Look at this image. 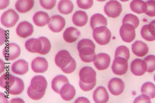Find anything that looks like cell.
<instances>
[{"label":"cell","mask_w":155,"mask_h":103,"mask_svg":"<svg viewBox=\"0 0 155 103\" xmlns=\"http://www.w3.org/2000/svg\"><path fill=\"white\" fill-rule=\"evenodd\" d=\"M150 23L153 25L155 27V20L152 21Z\"/></svg>","instance_id":"obj_44"},{"label":"cell","mask_w":155,"mask_h":103,"mask_svg":"<svg viewBox=\"0 0 155 103\" xmlns=\"http://www.w3.org/2000/svg\"><path fill=\"white\" fill-rule=\"evenodd\" d=\"M66 24L65 20L63 17L59 15H55L51 17L48 27L51 31L58 33L63 30Z\"/></svg>","instance_id":"obj_11"},{"label":"cell","mask_w":155,"mask_h":103,"mask_svg":"<svg viewBox=\"0 0 155 103\" xmlns=\"http://www.w3.org/2000/svg\"><path fill=\"white\" fill-rule=\"evenodd\" d=\"M147 65L144 60L137 59L133 60L131 65V69L133 74L136 76L143 75L147 71Z\"/></svg>","instance_id":"obj_15"},{"label":"cell","mask_w":155,"mask_h":103,"mask_svg":"<svg viewBox=\"0 0 155 103\" xmlns=\"http://www.w3.org/2000/svg\"><path fill=\"white\" fill-rule=\"evenodd\" d=\"M111 61L110 56L106 53L96 55L94 62L96 68L99 70H105L109 66Z\"/></svg>","instance_id":"obj_13"},{"label":"cell","mask_w":155,"mask_h":103,"mask_svg":"<svg viewBox=\"0 0 155 103\" xmlns=\"http://www.w3.org/2000/svg\"><path fill=\"white\" fill-rule=\"evenodd\" d=\"M121 1L123 2H128L129 0H120Z\"/></svg>","instance_id":"obj_46"},{"label":"cell","mask_w":155,"mask_h":103,"mask_svg":"<svg viewBox=\"0 0 155 103\" xmlns=\"http://www.w3.org/2000/svg\"><path fill=\"white\" fill-rule=\"evenodd\" d=\"M16 78L9 73L4 74L0 78V85L7 91L14 84Z\"/></svg>","instance_id":"obj_28"},{"label":"cell","mask_w":155,"mask_h":103,"mask_svg":"<svg viewBox=\"0 0 155 103\" xmlns=\"http://www.w3.org/2000/svg\"><path fill=\"white\" fill-rule=\"evenodd\" d=\"M41 6L45 9L50 10L55 6L57 0H40Z\"/></svg>","instance_id":"obj_40"},{"label":"cell","mask_w":155,"mask_h":103,"mask_svg":"<svg viewBox=\"0 0 155 103\" xmlns=\"http://www.w3.org/2000/svg\"><path fill=\"white\" fill-rule=\"evenodd\" d=\"M127 61L123 57H115L111 67L113 73L120 76L125 74L128 70Z\"/></svg>","instance_id":"obj_10"},{"label":"cell","mask_w":155,"mask_h":103,"mask_svg":"<svg viewBox=\"0 0 155 103\" xmlns=\"http://www.w3.org/2000/svg\"><path fill=\"white\" fill-rule=\"evenodd\" d=\"M25 47L29 52L39 54L42 48V44L41 40L38 38H31L25 42Z\"/></svg>","instance_id":"obj_20"},{"label":"cell","mask_w":155,"mask_h":103,"mask_svg":"<svg viewBox=\"0 0 155 103\" xmlns=\"http://www.w3.org/2000/svg\"><path fill=\"white\" fill-rule=\"evenodd\" d=\"M32 70L36 73H44L48 67V63L44 58L37 57L33 60L31 64Z\"/></svg>","instance_id":"obj_16"},{"label":"cell","mask_w":155,"mask_h":103,"mask_svg":"<svg viewBox=\"0 0 155 103\" xmlns=\"http://www.w3.org/2000/svg\"><path fill=\"white\" fill-rule=\"evenodd\" d=\"M16 33L20 37L26 38L31 36L34 31L33 25L27 21L20 22L16 29Z\"/></svg>","instance_id":"obj_14"},{"label":"cell","mask_w":155,"mask_h":103,"mask_svg":"<svg viewBox=\"0 0 155 103\" xmlns=\"http://www.w3.org/2000/svg\"><path fill=\"white\" fill-rule=\"evenodd\" d=\"M96 72L90 67L82 68L79 73V85L84 92H88L94 88L96 84Z\"/></svg>","instance_id":"obj_3"},{"label":"cell","mask_w":155,"mask_h":103,"mask_svg":"<svg viewBox=\"0 0 155 103\" xmlns=\"http://www.w3.org/2000/svg\"><path fill=\"white\" fill-rule=\"evenodd\" d=\"M140 21L138 18L132 14H127L124 16L123 20V24L129 23L134 26L135 29L139 26Z\"/></svg>","instance_id":"obj_35"},{"label":"cell","mask_w":155,"mask_h":103,"mask_svg":"<svg viewBox=\"0 0 155 103\" xmlns=\"http://www.w3.org/2000/svg\"><path fill=\"white\" fill-rule=\"evenodd\" d=\"M12 70L15 74L24 75L29 71V63L23 59L18 60L13 63Z\"/></svg>","instance_id":"obj_17"},{"label":"cell","mask_w":155,"mask_h":103,"mask_svg":"<svg viewBox=\"0 0 155 103\" xmlns=\"http://www.w3.org/2000/svg\"><path fill=\"white\" fill-rule=\"evenodd\" d=\"M133 52L136 56L143 57L148 53L149 47L147 44L143 41L137 40L132 45Z\"/></svg>","instance_id":"obj_21"},{"label":"cell","mask_w":155,"mask_h":103,"mask_svg":"<svg viewBox=\"0 0 155 103\" xmlns=\"http://www.w3.org/2000/svg\"><path fill=\"white\" fill-rule=\"evenodd\" d=\"M0 9L3 10L6 8L9 5L10 0H0Z\"/></svg>","instance_id":"obj_42"},{"label":"cell","mask_w":155,"mask_h":103,"mask_svg":"<svg viewBox=\"0 0 155 103\" xmlns=\"http://www.w3.org/2000/svg\"><path fill=\"white\" fill-rule=\"evenodd\" d=\"M81 35L80 31L77 28L71 27L67 28L63 33L64 39L66 42L72 43L75 42Z\"/></svg>","instance_id":"obj_22"},{"label":"cell","mask_w":155,"mask_h":103,"mask_svg":"<svg viewBox=\"0 0 155 103\" xmlns=\"http://www.w3.org/2000/svg\"><path fill=\"white\" fill-rule=\"evenodd\" d=\"M34 4V0H17L15 8L20 13H25L33 8Z\"/></svg>","instance_id":"obj_25"},{"label":"cell","mask_w":155,"mask_h":103,"mask_svg":"<svg viewBox=\"0 0 155 103\" xmlns=\"http://www.w3.org/2000/svg\"><path fill=\"white\" fill-rule=\"evenodd\" d=\"M41 41L42 44V48L41 52L39 53L42 55L48 54L51 50V45L48 38L45 37H41L38 38Z\"/></svg>","instance_id":"obj_36"},{"label":"cell","mask_w":155,"mask_h":103,"mask_svg":"<svg viewBox=\"0 0 155 103\" xmlns=\"http://www.w3.org/2000/svg\"><path fill=\"white\" fill-rule=\"evenodd\" d=\"M130 53L128 48L125 46H121L116 49L115 57H120L124 58L128 60L130 58Z\"/></svg>","instance_id":"obj_34"},{"label":"cell","mask_w":155,"mask_h":103,"mask_svg":"<svg viewBox=\"0 0 155 103\" xmlns=\"http://www.w3.org/2000/svg\"><path fill=\"white\" fill-rule=\"evenodd\" d=\"M88 16L86 12L80 10L75 12L73 16L72 21L73 23L77 27H81L87 23Z\"/></svg>","instance_id":"obj_26"},{"label":"cell","mask_w":155,"mask_h":103,"mask_svg":"<svg viewBox=\"0 0 155 103\" xmlns=\"http://www.w3.org/2000/svg\"><path fill=\"white\" fill-rule=\"evenodd\" d=\"M56 65L64 73L71 74L76 69L77 63L69 51L66 50H60L55 58Z\"/></svg>","instance_id":"obj_2"},{"label":"cell","mask_w":155,"mask_h":103,"mask_svg":"<svg viewBox=\"0 0 155 103\" xmlns=\"http://www.w3.org/2000/svg\"><path fill=\"white\" fill-rule=\"evenodd\" d=\"M33 19L35 24L37 26L40 27L45 26L49 23L50 20L47 13L42 11L36 12Z\"/></svg>","instance_id":"obj_23"},{"label":"cell","mask_w":155,"mask_h":103,"mask_svg":"<svg viewBox=\"0 0 155 103\" xmlns=\"http://www.w3.org/2000/svg\"><path fill=\"white\" fill-rule=\"evenodd\" d=\"M147 65V72H152L155 71V56L150 55L144 59Z\"/></svg>","instance_id":"obj_37"},{"label":"cell","mask_w":155,"mask_h":103,"mask_svg":"<svg viewBox=\"0 0 155 103\" xmlns=\"http://www.w3.org/2000/svg\"><path fill=\"white\" fill-rule=\"evenodd\" d=\"M88 100L86 98L83 97H80L79 98H78L75 101V102H81V101H85V100Z\"/></svg>","instance_id":"obj_43"},{"label":"cell","mask_w":155,"mask_h":103,"mask_svg":"<svg viewBox=\"0 0 155 103\" xmlns=\"http://www.w3.org/2000/svg\"><path fill=\"white\" fill-rule=\"evenodd\" d=\"M76 94L74 87L69 83L64 84L61 88L60 94L62 98L66 101H70L73 99Z\"/></svg>","instance_id":"obj_19"},{"label":"cell","mask_w":155,"mask_h":103,"mask_svg":"<svg viewBox=\"0 0 155 103\" xmlns=\"http://www.w3.org/2000/svg\"><path fill=\"white\" fill-rule=\"evenodd\" d=\"M68 83L69 81L66 76L62 75H58L55 77L51 82V88L54 92L60 94L62 87Z\"/></svg>","instance_id":"obj_27"},{"label":"cell","mask_w":155,"mask_h":103,"mask_svg":"<svg viewBox=\"0 0 155 103\" xmlns=\"http://www.w3.org/2000/svg\"><path fill=\"white\" fill-rule=\"evenodd\" d=\"M135 28L129 23L123 24L120 29V36L124 41L127 43L132 42L136 36Z\"/></svg>","instance_id":"obj_8"},{"label":"cell","mask_w":155,"mask_h":103,"mask_svg":"<svg viewBox=\"0 0 155 103\" xmlns=\"http://www.w3.org/2000/svg\"><path fill=\"white\" fill-rule=\"evenodd\" d=\"M47 85V82L44 76H35L31 79L30 85L28 89V96L34 100L41 99L45 94Z\"/></svg>","instance_id":"obj_1"},{"label":"cell","mask_w":155,"mask_h":103,"mask_svg":"<svg viewBox=\"0 0 155 103\" xmlns=\"http://www.w3.org/2000/svg\"><path fill=\"white\" fill-rule=\"evenodd\" d=\"M147 10L145 13L150 17H155V1L150 0L146 2Z\"/></svg>","instance_id":"obj_39"},{"label":"cell","mask_w":155,"mask_h":103,"mask_svg":"<svg viewBox=\"0 0 155 103\" xmlns=\"http://www.w3.org/2000/svg\"><path fill=\"white\" fill-rule=\"evenodd\" d=\"M95 48L94 43L91 40L88 39L81 40L77 45L80 57L81 60L85 63L94 61L96 56Z\"/></svg>","instance_id":"obj_4"},{"label":"cell","mask_w":155,"mask_h":103,"mask_svg":"<svg viewBox=\"0 0 155 103\" xmlns=\"http://www.w3.org/2000/svg\"><path fill=\"white\" fill-rule=\"evenodd\" d=\"M93 97L96 103H105L108 101L109 96L105 88L101 86L96 89L94 92Z\"/></svg>","instance_id":"obj_18"},{"label":"cell","mask_w":155,"mask_h":103,"mask_svg":"<svg viewBox=\"0 0 155 103\" xmlns=\"http://www.w3.org/2000/svg\"><path fill=\"white\" fill-rule=\"evenodd\" d=\"M125 86V83L123 81L117 78L112 79L108 85L110 92L115 96H118L122 94L124 91Z\"/></svg>","instance_id":"obj_12"},{"label":"cell","mask_w":155,"mask_h":103,"mask_svg":"<svg viewBox=\"0 0 155 103\" xmlns=\"http://www.w3.org/2000/svg\"><path fill=\"white\" fill-rule=\"evenodd\" d=\"M19 19V16L14 9H9L4 13L1 18L2 24L6 28L13 27Z\"/></svg>","instance_id":"obj_6"},{"label":"cell","mask_w":155,"mask_h":103,"mask_svg":"<svg viewBox=\"0 0 155 103\" xmlns=\"http://www.w3.org/2000/svg\"><path fill=\"white\" fill-rule=\"evenodd\" d=\"M58 8L61 14L68 15L72 12L74 5L70 0H61L58 3Z\"/></svg>","instance_id":"obj_30"},{"label":"cell","mask_w":155,"mask_h":103,"mask_svg":"<svg viewBox=\"0 0 155 103\" xmlns=\"http://www.w3.org/2000/svg\"><path fill=\"white\" fill-rule=\"evenodd\" d=\"M122 11V5L116 0H110L106 3L104 7V11L110 18H116L119 17Z\"/></svg>","instance_id":"obj_7"},{"label":"cell","mask_w":155,"mask_h":103,"mask_svg":"<svg viewBox=\"0 0 155 103\" xmlns=\"http://www.w3.org/2000/svg\"><path fill=\"white\" fill-rule=\"evenodd\" d=\"M130 7L133 12L140 14L146 11L147 6L146 2L142 0H133L130 3Z\"/></svg>","instance_id":"obj_31"},{"label":"cell","mask_w":155,"mask_h":103,"mask_svg":"<svg viewBox=\"0 0 155 103\" xmlns=\"http://www.w3.org/2000/svg\"><path fill=\"white\" fill-rule=\"evenodd\" d=\"M93 30L94 39L99 44L105 45L110 42L111 34L107 27L101 26L97 27Z\"/></svg>","instance_id":"obj_5"},{"label":"cell","mask_w":155,"mask_h":103,"mask_svg":"<svg viewBox=\"0 0 155 103\" xmlns=\"http://www.w3.org/2000/svg\"><path fill=\"white\" fill-rule=\"evenodd\" d=\"M141 94L148 96L150 99L155 98V85L153 83L147 82L144 83L141 88Z\"/></svg>","instance_id":"obj_33"},{"label":"cell","mask_w":155,"mask_h":103,"mask_svg":"<svg viewBox=\"0 0 155 103\" xmlns=\"http://www.w3.org/2000/svg\"><path fill=\"white\" fill-rule=\"evenodd\" d=\"M134 103H151L150 98L147 95L142 94L137 97L135 99Z\"/></svg>","instance_id":"obj_41"},{"label":"cell","mask_w":155,"mask_h":103,"mask_svg":"<svg viewBox=\"0 0 155 103\" xmlns=\"http://www.w3.org/2000/svg\"><path fill=\"white\" fill-rule=\"evenodd\" d=\"M154 81H155V74L154 75Z\"/></svg>","instance_id":"obj_47"},{"label":"cell","mask_w":155,"mask_h":103,"mask_svg":"<svg viewBox=\"0 0 155 103\" xmlns=\"http://www.w3.org/2000/svg\"><path fill=\"white\" fill-rule=\"evenodd\" d=\"M140 32L142 37L145 40L150 42L155 40V27L150 23L144 25Z\"/></svg>","instance_id":"obj_24"},{"label":"cell","mask_w":155,"mask_h":103,"mask_svg":"<svg viewBox=\"0 0 155 103\" xmlns=\"http://www.w3.org/2000/svg\"><path fill=\"white\" fill-rule=\"evenodd\" d=\"M77 3L79 8L85 10L91 8L94 4L93 0H77Z\"/></svg>","instance_id":"obj_38"},{"label":"cell","mask_w":155,"mask_h":103,"mask_svg":"<svg viewBox=\"0 0 155 103\" xmlns=\"http://www.w3.org/2000/svg\"><path fill=\"white\" fill-rule=\"evenodd\" d=\"M24 83L21 79L16 77V81L14 84L7 91L12 95H17L21 94L24 91Z\"/></svg>","instance_id":"obj_32"},{"label":"cell","mask_w":155,"mask_h":103,"mask_svg":"<svg viewBox=\"0 0 155 103\" xmlns=\"http://www.w3.org/2000/svg\"><path fill=\"white\" fill-rule=\"evenodd\" d=\"M97 1H98L99 2H104L106 1H107V0H97Z\"/></svg>","instance_id":"obj_45"},{"label":"cell","mask_w":155,"mask_h":103,"mask_svg":"<svg viewBox=\"0 0 155 103\" xmlns=\"http://www.w3.org/2000/svg\"><path fill=\"white\" fill-rule=\"evenodd\" d=\"M5 59L8 60H13L18 58L21 53V49L17 44L12 43L8 44L3 51Z\"/></svg>","instance_id":"obj_9"},{"label":"cell","mask_w":155,"mask_h":103,"mask_svg":"<svg viewBox=\"0 0 155 103\" xmlns=\"http://www.w3.org/2000/svg\"><path fill=\"white\" fill-rule=\"evenodd\" d=\"M90 25L92 29L101 26H107V21L103 15L97 14L93 15L90 20Z\"/></svg>","instance_id":"obj_29"}]
</instances>
